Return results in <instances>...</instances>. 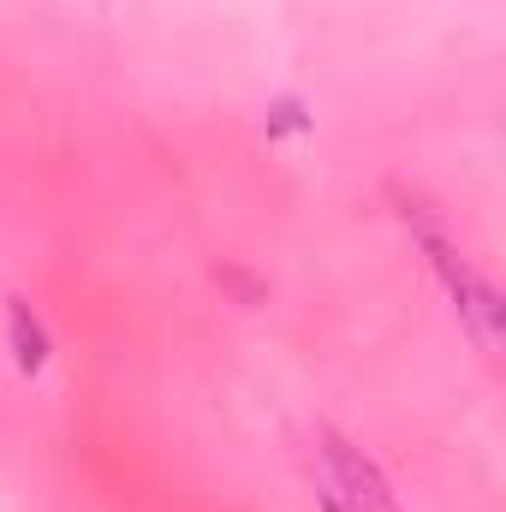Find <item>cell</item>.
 <instances>
[{"instance_id": "6da1fadb", "label": "cell", "mask_w": 506, "mask_h": 512, "mask_svg": "<svg viewBox=\"0 0 506 512\" xmlns=\"http://www.w3.org/2000/svg\"><path fill=\"white\" fill-rule=\"evenodd\" d=\"M405 221L417 227V239H423V251H429V262L441 268V280H447V292L459 298V310L471 316V328H477V340L483 346H495V286L465 262V256L453 251L447 239H441V227L423 215V209H405Z\"/></svg>"}, {"instance_id": "7a4b0ae2", "label": "cell", "mask_w": 506, "mask_h": 512, "mask_svg": "<svg viewBox=\"0 0 506 512\" xmlns=\"http://www.w3.org/2000/svg\"><path fill=\"white\" fill-rule=\"evenodd\" d=\"M322 465H328V483H334V495L346 501L352 512H399L393 501V489H387V477H381L376 465L346 441V435H334V429H322Z\"/></svg>"}, {"instance_id": "3957f363", "label": "cell", "mask_w": 506, "mask_h": 512, "mask_svg": "<svg viewBox=\"0 0 506 512\" xmlns=\"http://www.w3.org/2000/svg\"><path fill=\"white\" fill-rule=\"evenodd\" d=\"M6 340H12V364H18L24 376H36V370L48 364V328L36 322V310H30L24 298L6 304Z\"/></svg>"}]
</instances>
